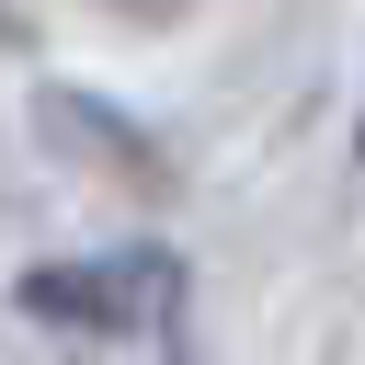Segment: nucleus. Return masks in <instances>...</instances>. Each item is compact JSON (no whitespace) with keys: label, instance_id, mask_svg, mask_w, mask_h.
<instances>
[{"label":"nucleus","instance_id":"nucleus-2","mask_svg":"<svg viewBox=\"0 0 365 365\" xmlns=\"http://www.w3.org/2000/svg\"><path fill=\"white\" fill-rule=\"evenodd\" d=\"M34 137L68 160V171H114V182H160V137L148 125H125V103H103V91H80V80H46L34 91Z\"/></svg>","mask_w":365,"mask_h":365},{"label":"nucleus","instance_id":"nucleus-4","mask_svg":"<svg viewBox=\"0 0 365 365\" xmlns=\"http://www.w3.org/2000/svg\"><path fill=\"white\" fill-rule=\"evenodd\" d=\"M354 160H365V114H354Z\"/></svg>","mask_w":365,"mask_h":365},{"label":"nucleus","instance_id":"nucleus-5","mask_svg":"<svg viewBox=\"0 0 365 365\" xmlns=\"http://www.w3.org/2000/svg\"><path fill=\"white\" fill-rule=\"evenodd\" d=\"M171 365H194V354H171Z\"/></svg>","mask_w":365,"mask_h":365},{"label":"nucleus","instance_id":"nucleus-3","mask_svg":"<svg viewBox=\"0 0 365 365\" xmlns=\"http://www.w3.org/2000/svg\"><path fill=\"white\" fill-rule=\"evenodd\" d=\"M0 46H23V23H11V0H0Z\"/></svg>","mask_w":365,"mask_h":365},{"label":"nucleus","instance_id":"nucleus-1","mask_svg":"<svg viewBox=\"0 0 365 365\" xmlns=\"http://www.w3.org/2000/svg\"><path fill=\"white\" fill-rule=\"evenodd\" d=\"M194 297L182 251L171 240H114V251H57V262H23L11 274V308L46 319V331H80V342H137V331H171Z\"/></svg>","mask_w":365,"mask_h":365}]
</instances>
